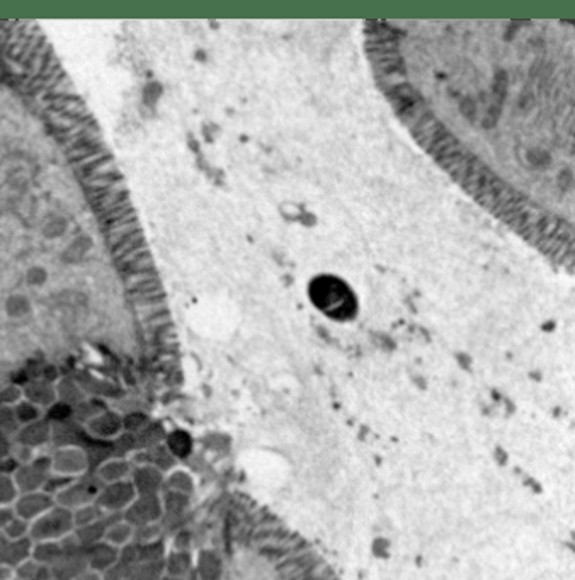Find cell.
Returning a JSON list of instances; mask_svg holds the SVG:
<instances>
[{
    "instance_id": "cell-1",
    "label": "cell",
    "mask_w": 575,
    "mask_h": 580,
    "mask_svg": "<svg viewBox=\"0 0 575 580\" xmlns=\"http://www.w3.org/2000/svg\"><path fill=\"white\" fill-rule=\"evenodd\" d=\"M75 531L74 516L72 511L65 507L55 506L50 511H46L43 516H40L36 521H33L29 526V540L33 543H41V541H62L67 536H70Z\"/></svg>"
},
{
    "instance_id": "cell-2",
    "label": "cell",
    "mask_w": 575,
    "mask_h": 580,
    "mask_svg": "<svg viewBox=\"0 0 575 580\" xmlns=\"http://www.w3.org/2000/svg\"><path fill=\"white\" fill-rule=\"evenodd\" d=\"M101 489H103V482L94 473L89 477H79L75 480H72L62 492L55 495V504L60 507H65L69 511H77L80 507L94 504Z\"/></svg>"
},
{
    "instance_id": "cell-3",
    "label": "cell",
    "mask_w": 575,
    "mask_h": 580,
    "mask_svg": "<svg viewBox=\"0 0 575 580\" xmlns=\"http://www.w3.org/2000/svg\"><path fill=\"white\" fill-rule=\"evenodd\" d=\"M52 473L67 478H79L89 473L87 451L84 446H60L52 456Z\"/></svg>"
},
{
    "instance_id": "cell-4",
    "label": "cell",
    "mask_w": 575,
    "mask_h": 580,
    "mask_svg": "<svg viewBox=\"0 0 575 580\" xmlns=\"http://www.w3.org/2000/svg\"><path fill=\"white\" fill-rule=\"evenodd\" d=\"M52 475V458L50 456H36L31 463L21 465L12 475L18 494H29L43 490L46 478Z\"/></svg>"
},
{
    "instance_id": "cell-5",
    "label": "cell",
    "mask_w": 575,
    "mask_h": 580,
    "mask_svg": "<svg viewBox=\"0 0 575 580\" xmlns=\"http://www.w3.org/2000/svg\"><path fill=\"white\" fill-rule=\"evenodd\" d=\"M137 490L131 480L114 482V484L103 485L99 495L96 499V506L99 507L104 514H123L126 507L137 499Z\"/></svg>"
},
{
    "instance_id": "cell-6",
    "label": "cell",
    "mask_w": 575,
    "mask_h": 580,
    "mask_svg": "<svg viewBox=\"0 0 575 580\" xmlns=\"http://www.w3.org/2000/svg\"><path fill=\"white\" fill-rule=\"evenodd\" d=\"M162 516L164 507L160 495H137V499L121 514V519L138 529L147 524L160 523Z\"/></svg>"
},
{
    "instance_id": "cell-7",
    "label": "cell",
    "mask_w": 575,
    "mask_h": 580,
    "mask_svg": "<svg viewBox=\"0 0 575 580\" xmlns=\"http://www.w3.org/2000/svg\"><path fill=\"white\" fill-rule=\"evenodd\" d=\"M55 506V499L52 495H48L43 490H38V492H29V494H21L18 495L12 507H14L16 516L19 519L26 521V523L31 524L33 521H36L40 516H43L46 511H50Z\"/></svg>"
},
{
    "instance_id": "cell-8",
    "label": "cell",
    "mask_w": 575,
    "mask_h": 580,
    "mask_svg": "<svg viewBox=\"0 0 575 580\" xmlns=\"http://www.w3.org/2000/svg\"><path fill=\"white\" fill-rule=\"evenodd\" d=\"M84 431L96 441H114L125 433V426H123V417L104 410L99 416L91 419L87 424H84Z\"/></svg>"
},
{
    "instance_id": "cell-9",
    "label": "cell",
    "mask_w": 575,
    "mask_h": 580,
    "mask_svg": "<svg viewBox=\"0 0 575 580\" xmlns=\"http://www.w3.org/2000/svg\"><path fill=\"white\" fill-rule=\"evenodd\" d=\"M130 480L138 495H160L166 475L154 465H137L133 467Z\"/></svg>"
},
{
    "instance_id": "cell-10",
    "label": "cell",
    "mask_w": 575,
    "mask_h": 580,
    "mask_svg": "<svg viewBox=\"0 0 575 580\" xmlns=\"http://www.w3.org/2000/svg\"><path fill=\"white\" fill-rule=\"evenodd\" d=\"M86 560H87V569L103 577L106 572L111 570L113 567L118 563V560H120V550L114 548V546L111 545L104 543V541H101V543L89 546L87 553H86Z\"/></svg>"
},
{
    "instance_id": "cell-11",
    "label": "cell",
    "mask_w": 575,
    "mask_h": 580,
    "mask_svg": "<svg viewBox=\"0 0 575 580\" xmlns=\"http://www.w3.org/2000/svg\"><path fill=\"white\" fill-rule=\"evenodd\" d=\"M131 472H133V463L125 456H114L103 461L99 467H96L94 475L103 482V485L114 484V482L130 480Z\"/></svg>"
},
{
    "instance_id": "cell-12",
    "label": "cell",
    "mask_w": 575,
    "mask_h": 580,
    "mask_svg": "<svg viewBox=\"0 0 575 580\" xmlns=\"http://www.w3.org/2000/svg\"><path fill=\"white\" fill-rule=\"evenodd\" d=\"M52 424L46 422L45 419H40V421L33 422V424L21 427L18 434H16V441H18V444H23V446L31 448V450H36V448L52 441Z\"/></svg>"
},
{
    "instance_id": "cell-13",
    "label": "cell",
    "mask_w": 575,
    "mask_h": 580,
    "mask_svg": "<svg viewBox=\"0 0 575 580\" xmlns=\"http://www.w3.org/2000/svg\"><path fill=\"white\" fill-rule=\"evenodd\" d=\"M133 536H135V528L130 526L126 521H123L121 518L114 523H109L106 526L104 531V543L114 546V548L123 550L125 546H128L130 543H133Z\"/></svg>"
},
{
    "instance_id": "cell-14",
    "label": "cell",
    "mask_w": 575,
    "mask_h": 580,
    "mask_svg": "<svg viewBox=\"0 0 575 580\" xmlns=\"http://www.w3.org/2000/svg\"><path fill=\"white\" fill-rule=\"evenodd\" d=\"M62 541H41L33 543L31 558L43 567H53L63 557Z\"/></svg>"
},
{
    "instance_id": "cell-15",
    "label": "cell",
    "mask_w": 575,
    "mask_h": 580,
    "mask_svg": "<svg viewBox=\"0 0 575 580\" xmlns=\"http://www.w3.org/2000/svg\"><path fill=\"white\" fill-rule=\"evenodd\" d=\"M24 397L29 404L36 405V407L45 409V407H52V405L57 402V392L55 388L50 387V385L45 383H33L24 390Z\"/></svg>"
},
{
    "instance_id": "cell-16",
    "label": "cell",
    "mask_w": 575,
    "mask_h": 580,
    "mask_svg": "<svg viewBox=\"0 0 575 580\" xmlns=\"http://www.w3.org/2000/svg\"><path fill=\"white\" fill-rule=\"evenodd\" d=\"M317 557H319V555H317V552H314V548H312V546H310V548L303 550V552H300L298 555H295V557L288 558V560H285V562L276 563V570H278V574L281 575L283 579H286L288 575L293 574L295 570H298L300 567H303V565H305V563L312 562V560H314V558H317Z\"/></svg>"
},
{
    "instance_id": "cell-17",
    "label": "cell",
    "mask_w": 575,
    "mask_h": 580,
    "mask_svg": "<svg viewBox=\"0 0 575 580\" xmlns=\"http://www.w3.org/2000/svg\"><path fill=\"white\" fill-rule=\"evenodd\" d=\"M12 412H14V417L16 421H18L19 427L33 424V422L43 419V416H41V409L29 404L28 400H21L19 404H16L14 407H12Z\"/></svg>"
},
{
    "instance_id": "cell-18",
    "label": "cell",
    "mask_w": 575,
    "mask_h": 580,
    "mask_svg": "<svg viewBox=\"0 0 575 580\" xmlns=\"http://www.w3.org/2000/svg\"><path fill=\"white\" fill-rule=\"evenodd\" d=\"M147 247V242L143 240V235H142V228L137 232H133V234H130L128 237H125V239H121L120 242L113 247V256L114 257H120L125 256V254H130L133 251H138V249H143Z\"/></svg>"
},
{
    "instance_id": "cell-19",
    "label": "cell",
    "mask_w": 575,
    "mask_h": 580,
    "mask_svg": "<svg viewBox=\"0 0 575 580\" xmlns=\"http://www.w3.org/2000/svg\"><path fill=\"white\" fill-rule=\"evenodd\" d=\"M72 516H74V526L75 529L89 526V524H94L97 521H103L104 512L99 509V507L94 504H89L86 507H80L77 511H72Z\"/></svg>"
},
{
    "instance_id": "cell-20",
    "label": "cell",
    "mask_w": 575,
    "mask_h": 580,
    "mask_svg": "<svg viewBox=\"0 0 575 580\" xmlns=\"http://www.w3.org/2000/svg\"><path fill=\"white\" fill-rule=\"evenodd\" d=\"M189 562L186 558V555L183 552H176L164 560V574H167L169 577H176L179 579L181 575L188 570Z\"/></svg>"
},
{
    "instance_id": "cell-21",
    "label": "cell",
    "mask_w": 575,
    "mask_h": 580,
    "mask_svg": "<svg viewBox=\"0 0 575 580\" xmlns=\"http://www.w3.org/2000/svg\"><path fill=\"white\" fill-rule=\"evenodd\" d=\"M160 540H162V526H160V523L147 524V526L135 529V536H133L135 543L149 545V543H155V541H160Z\"/></svg>"
},
{
    "instance_id": "cell-22",
    "label": "cell",
    "mask_w": 575,
    "mask_h": 580,
    "mask_svg": "<svg viewBox=\"0 0 575 580\" xmlns=\"http://www.w3.org/2000/svg\"><path fill=\"white\" fill-rule=\"evenodd\" d=\"M29 526L31 524L26 523V521L16 518L12 523L2 531V535L7 538V541H19L24 540V538H29Z\"/></svg>"
},
{
    "instance_id": "cell-23",
    "label": "cell",
    "mask_w": 575,
    "mask_h": 580,
    "mask_svg": "<svg viewBox=\"0 0 575 580\" xmlns=\"http://www.w3.org/2000/svg\"><path fill=\"white\" fill-rule=\"evenodd\" d=\"M18 495L12 477L0 475V506H12Z\"/></svg>"
},
{
    "instance_id": "cell-24",
    "label": "cell",
    "mask_w": 575,
    "mask_h": 580,
    "mask_svg": "<svg viewBox=\"0 0 575 580\" xmlns=\"http://www.w3.org/2000/svg\"><path fill=\"white\" fill-rule=\"evenodd\" d=\"M125 201H130L128 198V191H123V193H118V194H113V196H108L104 198V200H99V201H94L92 205H94V210L101 215H104L106 211L116 208L118 205H121V203Z\"/></svg>"
},
{
    "instance_id": "cell-25",
    "label": "cell",
    "mask_w": 575,
    "mask_h": 580,
    "mask_svg": "<svg viewBox=\"0 0 575 580\" xmlns=\"http://www.w3.org/2000/svg\"><path fill=\"white\" fill-rule=\"evenodd\" d=\"M140 230V223L135 222V223H130V225H123V227H118V228H111V230H106V240H108L109 245H116L120 242L121 239H125V237H128L130 234H133V232Z\"/></svg>"
},
{
    "instance_id": "cell-26",
    "label": "cell",
    "mask_w": 575,
    "mask_h": 580,
    "mask_svg": "<svg viewBox=\"0 0 575 580\" xmlns=\"http://www.w3.org/2000/svg\"><path fill=\"white\" fill-rule=\"evenodd\" d=\"M162 291V283H160L159 278L150 279V281H143L138 283V285L130 286L128 293L130 296H140V295H154L160 293Z\"/></svg>"
},
{
    "instance_id": "cell-27",
    "label": "cell",
    "mask_w": 575,
    "mask_h": 580,
    "mask_svg": "<svg viewBox=\"0 0 575 580\" xmlns=\"http://www.w3.org/2000/svg\"><path fill=\"white\" fill-rule=\"evenodd\" d=\"M150 268H154V261H152V254L150 252H147L145 256L138 257V259L128 262V264L121 266L123 273H125L126 276L138 273V271H145V269H150Z\"/></svg>"
},
{
    "instance_id": "cell-28",
    "label": "cell",
    "mask_w": 575,
    "mask_h": 580,
    "mask_svg": "<svg viewBox=\"0 0 575 580\" xmlns=\"http://www.w3.org/2000/svg\"><path fill=\"white\" fill-rule=\"evenodd\" d=\"M123 191H126V186L125 182H116V184H111V186H106V188H97V189H91V193H89V198H91V201H99V200H104V198L108 196H113V194H118V193H123Z\"/></svg>"
},
{
    "instance_id": "cell-29",
    "label": "cell",
    "mask_w": 575,
    "mask_h": 580,
    "mask_svg": "<svg viewBox=\"0 0 575 580\" xmlns=\"http://www.w3.org/2000/svg\"><path fill=\"white\" fill-rule=\"evenodd\" d=\"M121 181H123V176L120 172H108V174H103V176L87 179L86 184L91 189H97V188H106V186L116 184V182H121Z\"/></svg>"
},
{
    "instance_id": "cell-30",
    "label": "cell",
    "mask_w": 575,
    "mask_h": 580,
    "mask_svg": "<svg viewBox=\"0 0 575 580\" xmlns=\"http://www.w3.org/2000/svg\"><path fill=\"white\" fill-rule=\"evenodd\" d=\"M131 300H133V303H135V307H137V310H140V308L155 307V305L166 303V295H164V291H160V293H154V295L131 296Z\"/></svg>"
},
{
    "instance_id": "cell-31",
    "label": "cell",
    "mask_w": 575,
    "mask_h": 580,
    "mask_svg": "<svg viewBox=\"0 0 575 580\" xmlns=\"http://www.w3.org/2000/svg\"><path fill=\"white\" fill-rule=\"evenodd\" d=\"M103 152H108L103 147V143H96V145H91V147L77 148V150H69L67 152V155H69V159L74 160V162H79V160L87 159V157H92L96 154H103Z\"/></svg>"
},
{
    "instance_id": "cell-32",
    "label": "cell",
    "mask_w": 575,
    "mask_h": 580,
    "mask_svg": "<svg viewBox=\"0 0 575 580\" xmlns=\"http://www.w3.org/2000/svg\"><path fill=\"white\" fill-rule=\"evenodd\" d=\"M135 222H138V218H137V213H135V210L131 208V210L126 211V213H123L121 217H118V218L111 220V222L104 223L103 227L106 228V230H111V228H118V227H123V225H130V223H135Z\"/></svg>"
},
{
    "instance_id": "cell-33",
    "label": "cell",
    "mask_w": 575,
    "mask_h": 580,
    "mask_svg": "<svg viewBox=\"0 0 575 580\" xmlns=\"http://www.w3.org/2000/svg\"><path fill=\"white\" fill-rule=\"evenodd\" d=\"M155 278H157V271H155V268H150V269H145V271H138V273L126 276V285H128V288H130V286L138 285V283L150 281V279H155Z\"/></svg>"
},
{
    "instance_id": "cell-34",
    "label": "cell",
    "mask_w": 575,
    "mask_h": 580,
    "mask_svg": "<svg viewBox=\"0 0 575 580\" xmlns=\"http://www.w3.org/2000/svg\"><path fill=\"white\" fill-rule=\"evenodd\" d=\"M128 210H131V205H130V201H125V203H121V205H118L116 208H113V210H109V211H106L104 215H101V223H108V222H111V220H114V218H118V217H121L123 213H126V211Z\"/></svg>"
},
{
    "instance_id": "cell-35",
    "label": "cell",
    "mask_w": 575,
    "mask_h": 580,
    "mask_svg": "<svg viewBox=\"0 0 575 580\" xmlns=\"http://www.w3.org/2000/svg\"><path fill=\"white\" fill-rule=\"evenodd\" d=\"M164 312H169L167 310V307H166V303H162V305H155V307H147V308H140L138 310V319L140 320H150V319H154V317H157V315H160V313H164Z\"/></svg>"
},
{
    "instance_id": "cell-36",
    "label": "cell",
    "mask_w": 575,
    "mask_h": 580,
    "mask_svg": "<svg viewBox=\"0 0 575 580\" xmlns=\"http://www.w3.org/2000/svg\"><path fill=\"white\" fill-rule=\"evenodd\" d=\"M18 516H16L14 507L12 506H0V533L4 531L9 524L14 521Z\"/></svg>"
},
{
    "instance_id": "cell-37",
    "label": "cell",
    "mask_w": 575,
    "mask_h": 580,
    "mask_svg": "<svg viewBox=\"0 0 575 580\" xmlns=\"http://www.w3.org/2000/svg\"><path fill=\"white\" fill-rule=\"evenodd\" d=\"M0 580H18L16 579V567L9 563H0Z\"/></svg>"
},
{
    "instance_id": "cell-38",
    "label": "cell",
    "mask_w": 575,
    "mask_h": 580,
    "mask_svg": "<svg viewBox=\"0 0 575 580\" xmlns=\"http://www.w3.org/2000/svg\"><path fill=\"white\" fill-rule=\"evenodd\" d=\"M6 546H7V538L0 533V563H4V558H6Z\"/></svg>"
},
{
    "instance_id": "cell-39",
    "label": "cell",
    "mask_w": 575,
    "mask_h": 580,
    "mask_svg": "<svg viewBox=\"0 0 575 580\" xmlns=\"http://www.w3.org/2000/svg\"><path fill=\"white\" fill-rule=\"evenodd\" d=\"M125 580H126V579H125Z\"/></svg>"
}]
</instances>
